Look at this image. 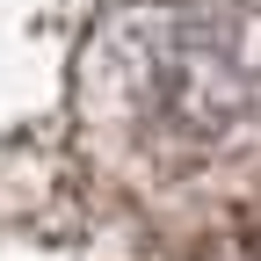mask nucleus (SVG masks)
I'll use <instances>...</instances> for the list:
<instances>
[{
  "mask_svg": "<svg viewBox=\"0 0 261 261\" xmlns=\"http://www.w3.org/2000/svg\"><path fill=\"white\" fill-rule=\"evenodd\" d=\"M87 109L123 138L203 152L261 109V15L240 0L123 8L80 58Z\"/></svg>",
  "mask_w": 261,
  "mask_h": 261,
  "instance_id": "1",
  "label": "nucleus"
}]
</instances>
